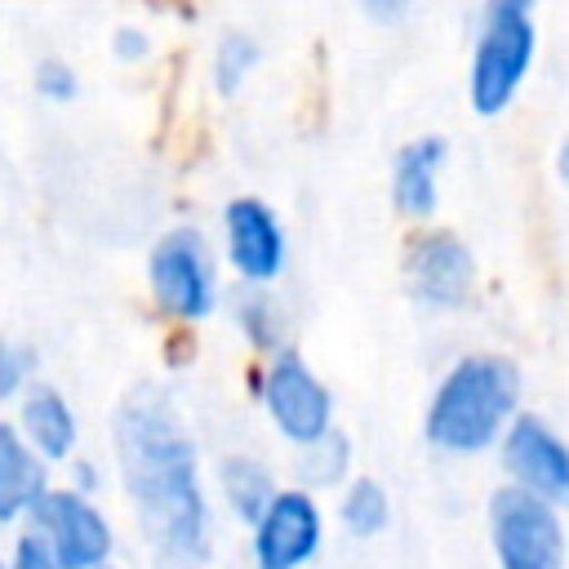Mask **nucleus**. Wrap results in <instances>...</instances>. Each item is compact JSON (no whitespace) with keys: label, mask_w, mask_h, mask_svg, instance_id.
Masks as SVG:
<instances>
[{"label":"nucleus","mask_w":569,"mask_h":569,"mask_svg":"<svg viewBox=\"0 0 569 569\" xmlns=\"http://www.w3.org/2000/svg\"><path fill=\"white\" fill-rule=\"evenodd\" d=\"M116 467L138 516V529L169 565H200L209 556V502L200 489V458L173 405L156 387H138L116 409Z\"/></svg>","instance_id":"f257e3e1"},{"label":"nucleus","mask_w":569,"mask_h":569,"mask_svg":"<svg viewBox=\"0 0 569 569\" xmlns=\"http://www.w3.org/2000/svg\"><path fill=\"white\" fill-rule=\"evenodd\" d=\"M520 405V369L507 356H462L431 391L422 431L427 445L453 458L498 445Z\"/></svg>","instance_id":"f03ea898"},{"label":"nucleus","mask_w":569,"mask_h":569,"mask_svg":"<svg viewBox=\"0 0 569 569\" xmlns=\"http://www.w3.org/2000/svg\"><path fill=\"white\" fill-rule=\"evenodd\" d=\"M533 49H538V36H533L525 4L493 0L480 18L471 71H467V102L476 116H502L516 102L533 67Z\"/></svg>","instance_id":"7ed1b4c3"},{"label":"nucleus","mask_w":569,"mask_h":569,"mask_svg":"<svg viewBox=\"0 0 569 569\" xmlns=\"http://www.w3.org/2000/svg\"><path fill=\"white\" fill-rule=\"evenodd\" d=\"M489 542L498 569H565L560 511L516 485L489 498Z\"/></svg>","instance_id":"20e7f679"},{"label":"nucleus","mask_w":569,"mask_h":569,"mask_svg":"<svg viewBox=\"0 0 569 569\" xmlns=\"http://www.w3.org/2000/svg\"><path fill=\"white\" fill-rule=\"evenodd\" d=\"M147 284L160 311L178 320H204L218 307V271L200 231L173 227L147 253Z\"/></svg>","instance_id":"39448f33"},{"label":"nucleus","mask_w":569,"mask_h":569,"mask_svg":"<svg viewBox=\"0 0 569 569\" xmlns=\"http://www.w3.org/2000/svg\"><path fill=\"white\" fill-rule=\"evenodd\" d=\"M27 529L44 542L58 569H89L116 551L107 516L80 489H44L27 511Z\"/></svg>","instance_id":"423d86ee"},{"label":"nucleus","mask_w":569,"mask_h":569,"mask_svg":"<svg viewBox=\"0 0 569 569\" xmlns=\"http://www.w3.org/2000/svg\"><path fill=\"white\" fill-rule=\"evenodd\" d=\"M262 405H267V418L276 422V431L298 449L316 445L320 436L333 431V396H329V387L289 347H280L271 356V365L262 369Z\"/></svg>","instance_id":"0eeeda50"},{"label":"nucleus","mask_w":569,"mask_h":569,"mask_svg":"<svg viewBox=\"0 0 569 569\" xmlns=\"http://www.w3.org/2000/svg\"><path fill=\"white\" fill-rule=\"evenodd\" d=\"M498 445L516 489L551 502L556 511L569 507V445L560 440V431H551L538 413H516Z\"/></svg>","instance_id":"6e6552de"},{"label":"nucleus","mask_w":569,"mask_h":569,"mask_svg":"<svg viewBox=\"0 0 569 569\" xmlns=\"http://www.w3.org/2000/svg\"><path fill=\"white\" fill-rule=\"evenodd\" d=\"M253 529V565L258 569H302L325 538L320 507L307 489H276Z\"/></svg>","instance_id":"1a4fd4ad"},{"label":"nucleus","mask_w":569,"mask_h":569,"mask_svg":"<svg viewBox=\"0 0 569 569\" xmlns=\"http://www.w3.org/2000/svg\"><path fill=\"white\" fill-rule=\"evenodd\" d=\"M405 284L431 311L462 307L476 284V258L453 231H422L405 249Z\"/></svg>","instance_id":"9d476101"},{"label":"nucleus","mask_w":569,"mask_h":569,"mask_svg":"<svg viewBox=\"0 0 569 569\" xmlns=\"http://www.w3.org/2000/svg\"><path fill=\"white\" fill-rule=\"evenodd\" d=\"M222 244L227 262L244 284H271L284 271V231L267 200L236 196L222 209Z\"/></svg>","instance_id":"9b49d317"},{"label":"nucleus","mask_w":569,"mask_h":569,"mask_svg":"<svg viewBox=\"0 0 569 569\" xmlns=\"http://www.w3.org/2000/svg\"><path fill=\"white\" fill-rule=\"evenodd\" d=\"M449 160V142L436 133H422L405 142L391 160V200L405 218H431L440 204V173Z\"/></svg>","instance_id":"f8f14e48"},{"label":"nucleus","mask_w":569,"mask_h":569,"mask_svg":"<svg viewBox=\"0 0 569 569\" xmlns=\"http://www.w3.org/2000/svg\"><path fill=\"white\" fill-rule=\"evenodd\" d=\"M18 431L22 440L44 458V462H67L76 453V440H80V427H76V413L67 405L62 391L53 387H31L18 405Z\"/></svg>","instance_id":"ddd939ff"},{"label":"nucleus","mask_w":569,"mask_h":569,"mask_svg":"<svg viewBox=\"0 0 569 569\" xmlns=\"http://www.w3.org/2000/svg\"><path fill=\"white\" fill-rule=\"evenodd\" d=\"M44 489H49V462L22 440L18 427L0 422V525L27 516Z\"/></svg>","instance_id":"4468645a"},{"label":"nucleus","mask_w":569,"mask_h":569,"mask_svg":"<svg viewBox=\"0 0 569 569\" xmlns=\"http://www.w3.org/2000/svg\"><path fill=\"white\" fill-rule=\"evenodd\" d=\"M218 489H222L227 507H231L244 525H253V520L262 516V507L271 502L276 480H271V471H267L258 458L236 453V458H227V462L218 467Z\"/></svg>","instance_id":"2eb2a0df"},{"label":"nucleus","mask_w":569,"mask_h":569,"mask_svg":"<svg viewBox=\"0 0 569 569\" xmlns=\"http://www.w3.org/2000/svg\"><path fill=\"white\" fill-rule=\"evenodd\" d=\"M338 520H342V529L356 533V538L382 533L387 520H391V498H387V489H382L378 480H365V476H360V480H347L342 502H338Z\"/></svg>","instance_id":"dca6fc26"},{"label":"nucleus","mask_w":569,"mask_h":569,"mask_svg":"<svg viewBox=\"0 0 569 569\" xmlns=\"http://www.w3.org/2000/svg\"><path fill=\"white\" fill-rule=\"evenodd\" d=\"M258 62H262V44L253 36H244V31H227L218 40V53H213V84H218V93L222 98L240 93V84L258 71Z\"/></svg>","instance_id":"f3484780"},{"label":"nucleus","mask_w":569,"mask_h":569,"mask_svg":"<svg viewBox=\"0 0 569 569\" xmlns=\"http://www.w3.org/2000/svg\"><path fill=\"white\" fill-rule=\"evenodd\" d=\"M236 325L262 351H280L284 347V320H280L276 302L262 293V284H244V293L236 302Z\"/></svg>","instance_id":"a211bd4d"},{"label":"nucleus","mask_w":569,"mask_h":569,"mask_svg":"<svg viewBox=\"0 0 569 569\" xmlns=\"http://www.w3.org/2000/svg\"><path fill=\"white\" fill-rule=\"evenodd\" d=\"M342 467H347V440L338 431L320 436L316 445H302V471L311 485H338Z\"/></svg>","instance_id":"6ab92c4d"},{"label":"nucleus","mask_w":569,"mask_h":569,"mask_svg":"<svg viewBox=\"0 0 569 569\" xmlns=\"http://www.w3.org/2000/svg\"><path fill=\"white\" fill-rule=\"evenodd\" d=\"M76 89H80V80H76V71H71L62 58L36 62V93H40L44 102H71Z\"/></svg>","instance_id":"aec40b11"},{"label":"nucleus","mask_w":569,"mask_h":569,"mask_svg":"<svg viewBox=\"0 0 569 569\" xmlns=\"http://www.w3.org/2000/svg\"><path fill=\"white\" fill-rule=\"evenodd\" d=\"M31 378V351L22 342H0V396L22 391Z\"/></svg>","instance_id":"412c9836"},{"label":"nucleus","mask_w":569,"mask_h":569,"mask_svg":"<svg viewBox=\"0 0 569 569\" xmlns=\"http://www.w3.org/2000/svg\"><path fill=\"white\" fill-rule=\"evenodd\" d=\"M9 569H58V565H53V556L44 551V542H40L31 529H22V533L13 538V547H9Z\"/></svg>","instance_id":"4be33fe9"},{"label":"nucleus","mask_w":569,"mask_h":569,"mask_svg":"<svg viewBox=\"0 0 569 569\" xmlns=\"http://www.w3.org/2000/svg\"><path fill=\"white\" fill-rule=\"evenodd\" d=\"M111 49H116L120 62H142V58L151 53V40H147V31H138V27H116Z\"/></svg>","instance_id":"5701e85b"},{"label":"nucleus","mask_w":569,"mask_h":569,"mask_svg":"<svg viewBox=\"0 0 569 569\" xmlns=\"http://www.w3.org/2000/svg\"><path fill=\"white\" fill-rule=\"evenodd\" d=\"M409 4H413V0H360V9H365L373 22H382V27L400 22V18L409 13Z\"/></svg>","instance_id":"b1692460"},{"label":"nucleus","mask_w":569,"mask_h":569,"mask_svg":"<svg viewBox=\"0 0 569 569\" xmlns=\"http://www.w3.org/2000/svg\"><path fill=\"white\" fill-rule=\"evenodd\" d=\"M556 178H560V182L569 187V138H565V142L556 147Z\"/></svg>","instance_id":"393cba45"},{"label":"nucleus","mask_w":569,"mask_h":569,"mask_svg":"<svg viewBox=\"0 0 569 569\" xmlns=\"http://www.w3.org/2000/svg\"><path fill=\"white\" fill-rule=\"evenodd\" d=\"M89 569H116V565H111V560H102V565H89Z\"/></svg>","instance_id":"a878e982"},{"label":"nucleus","mask_w":569,"mask_h":569,"mask_svg":"<svg viewBox=\"0 0 569 569\" xmlns=\"http://www.w3.org/2000/svg\"><path fill=\"white\" fill-rule=\"evenodd\" d=\"M507 4H529V0H507Z\"/></svg>","instance_id":"bb28decb"}]
</instances>
